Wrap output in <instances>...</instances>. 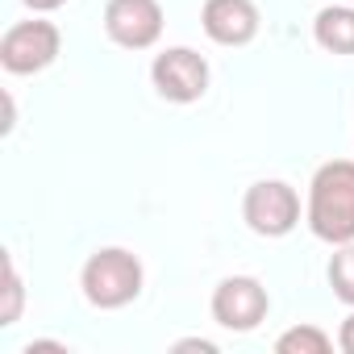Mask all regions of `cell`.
<instances>
[{
  "instance_id": "6da1fadb",
  "label": "cell",
  "mask_w": 354,
  "mask_h": 354,
  "mask_svg": "<svg viewBox=\"0 0 354 354\" xmlns=\"http://www.w3.org/2000/svg\"><path fill=\"white\" fill-rule=\"evenodd\" d=\"M308 230L329 246L354 242V162H321L308 184Z\"/></svg>"
},
{
  "instance_id": "7a4b0ae2",
  "label": "cell",
  "mask_w": 354,
  "mask_h": 354,
  "mask_svg": "<svg viewBox=\"0 0 354 354\" xmlns=\"http://www.w3.org/2000/svg\"><path fill=\"white\" fill-rule=\"evenodd\" d=\"M80 288L96 308H125L142 292V263L121 246H104L84 263Z\"/></svg>"
},
{
  "instance_id": "3957f363",
  "label": "cell",
  "mask_w": 354,
  "mask_h": 354,
  "mask_svg": "<svg viewBox=\"0 0 354 354\" xmlns=\"http://www.w3.org/2000/svg\"><path fill=\"white\" fill-rule=\"evenodd\" d=\"M63 34L55 21H17L5 38H0V67L9 75H38L59 59Z\"/></svg>"
},
{
  "instance_id": "277c9868",
  "label": "cell",
  "mask_w": 354,
  "mask_h": 354,
  "mask_svg": "<svg viewBox=\"0 0 354 354\" xmlns=\"http://www.w3.org/2000/svg\"><path fill=\"white\" fill-rule=\"evenodd\" d=\"M242 217L259 238H283L300 225V196L283 180H259L246 188Z\"/></svg>"
},
{
  "instance_id": "5b68a950",
  "label": "cell",
  "mask_w": 354,
  "mask_h": 354,
  "mask_svg": "<svg viewBox=\"0 0 354 354\" xmlns=\"http://www.w3.org/2000/svg\"><path fill=\"white\" fill-rule=\"evenodd\" d=\"M150 80H154V92L162 100H171V104H196L209 92V63L192 46H171V50L154 55Z\"/></svg>"
},
{
  "instance_id": "8992f818",
  "label": "cell",
  "mask_w": 354,
  "mask_h": 354,
  "mask_svg": "<svg viewBox=\"0 0 354 354\" xmlns=\"http://www.w3.org/2000/svg\"><path fill=\"white\" fill-rule=\"evenodd\" d=\"M267 313H271V296L254 275H230L213 292V321L221 329L250 333L267 321Z\"/></svg>"
},
{
  "instance_id": "52a82bcc",
  "label": "cell",
  "mask_w": 354,
  "mask_h": 354,
  "mask_svg": "<svg viewBox=\"0 0 354 354\" xmlns=\"http://www.w3.org/2000/svg\"><path fill=\"white\" fill-rule=\"evenodd\" d=\"M104 34L125 50H150L162 38V5L158 0H109Z\"/></svg>"
},
{
  "instance_id": "ba28073f",
  "label": "cell",
  "mask_w": 354,
  "mask_h": 354,
  "mask_svg": "<svg viewBox=\"0 0 354 354\" xmlns=\"http://www.w3.org/2000/svg\"><path fill=\"white\" fill-rule=\"evenodd\" d=\"M201 26L217 46H246L259 34V5L254 0H205Z\"/></svg>"
},
{
  "instance_id": "9c48e42d",
  "label": "cell",
  "mask_w": 354,
  "mask_h": 354,
  "mask_svg": "<svg viewBox=\"0 0 354 354\" xmlns=\"http://www.w3.org/2000/svg\"><path fill=\"white\" fill-rule=\"evenodd\" d=\"M313 38L329 55H354V9H346V5L321 9L313 21Z\"/></svg>"
},
{
  "instance_id": "30bf717a",
  "label": "cell",
  "mask_w": 354,
  "mask_h": 354,
  "mask_svg": "<svg viewBox=\"0 0 354 354\" xmlns=\"http://www.w3.org/2000/svg\"><path fill=\"white\" fill-rule=\"evenodd\" d=\"M329 346H333V337L317 325H296V329L279 333V342H275L279 354H325Z\"/></svg>"
},
{
  "instance_id": "8fae6325",
  "label": "cell",
  "mask_w": 354,
  "mask_h": 354,
  "mask_svg": "<svg viewBox=\"0 0 354 354\" xmlns=\"http://www.w3.org/2000/svg\"><path fill=\"white\" fill-rule=\"evenodd\" d=\"M329 288H333V296L342 304L354 308V242L333 250V259H329Z\"/></svg>"
},
{
  "instance_id": "7c38bea8",
  "label": "cell",
  "mask_w": 354,
  "mask_h": 354,
  "mask_svg": "<svg viewBox=\"0 0 354 354\" xmlns=\"http://www.w3.org/2000/svg\"><path fill=\"white\" fill-rule=\"evenodd\" d=\"M21 300H26V292H21L17 263H13V254H5V308H0V325H17V317H21Z\"/></svg>"
},
{
  "instance_id": "4fadbf2b",
  "label": "cell",
  "mask_w": 354,
  "mask_h": 354,
  "mask_svg": "<svg viewBox=\"0 0 354 354\" xmlns=\"http://www.w3.org/2000/svg\"><path fill=\"white\" fill-rule=\"evenodd\" d=\"M337 346H342L346 354H354V313L342 321V329H337Z\"/></svg>"
},
{
  "instance_id": "5bb4252c",
  "label": "cell",
  "mask_w": 354,
  "mask_h": 354,
  "mask_svg": "<svg viewBox=\"0 0 354 354\" xmlns=\"http://www.w3.org/2000/svg\"><path fill=\"white\" fill-rule=\"evenodd\" d=\"M175 350H205V354H213L217 346H213V342H205V337H188V342H175Z\"/></svg>"
},
{
  "instance_id": "9a60e30c",
  "label": "cell",
  "mask_w": 354,
  "mask_h": 354,
  "mask_svg": "<svg viewBox=\"0 0 354 354\" xmlns=\"http://www.w3.org/2000/svg\"><path fill=\"white\" fill-rule=\"evenodd\" d=\"M26 5L34 9V13H55V9H63L67 0H26Z\"/></svg>"
}]
</instances>
